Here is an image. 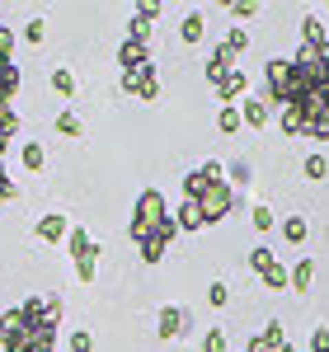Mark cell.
<instances>
[{"instance_id": "cell-1", "label": "cell", "mask_w": 329, "mask_h": 352, "mask_svg": "<svg viewBox=\"0 0 329 352\" xmlns=\"http://www.w3.org/2000/svg\"><path fill=\"white\" fill-rule=\"evenodd\" d=\"M282 132L329 141V47L320 52L301 47L292 56V94L282 104Z\"/></svg>"}, {"instance_id": "cell-2", "label": "cell", "mask_w": 329, "mask_h": 352, "mask_svg": "<svg viewBox=\"0 0 329 352\" xmlns=\"http://www.w3.org/2000/svg\"><path fill=\"white\" fill-rule=\"evenodd\" d=\"M179 235V226H174V217L164 212V197L156 188H146L137 197V212H132V240H137L141 258L146 263H160L164 244Z\"/></svg>"}, {"instance_id": "cell-3", "label": "cell", "mask_w": 329, "mask_h": 352, "mask_svg": "<svg viewBox=\"0 0 329 352\" xmlns=\"http://www.w3.org/2000/svg\"><path fill=\"white\" fill-rule=\"evenodd\" d=\"M52 338H56L52 324H28L19 310L0 315V343H5V352H52Z\"/></svg>"}, {"instance_id": "cell-4", "label": "cell", "mask_w": 329, "mask_h": 352, "mask_svg": "<svg viewBox=\"0 0 329 352\" xmlns=\"http://www.w3.org/2000/svg\"><path fill=\"white\" fill-rule=\"evenodd\" d=\"M71 258H76V277H81V282H94V258H99V249L85 235V226H71Z\"/></svg>"}, {"instance_id": "cell-5", "label": "cell", "mask_w": 329, "mask_h": 352, "mask_svg": "<svg viewBox=\"0 0 329 352\" xmlns=\"http://www.w3.org/2000/svg\"><path fill=\"white\" fill-rule=\"evenodd\" d=\"M123 89H127V94H137V99H156V94H160L156 66L146 61V66H137V71H123Z\"/></svg>"}, {"instance_id": "cell-6", "label": "cell", "mask_w": 329, "mask_h": 352, "mask_svg": "<svg viewBox=\"0 0 329 352\" xmlns=\"http://www.w3.org/2000/svg\"><path fill=\"white\" fill-rule=\"evenodd\" d=\"M264 80H268V99L273 104H287V94H292V61H268L264 66Z\"/></svg>"}, {"instance_id": "cell-7", "label": "cell", "mask_w": 329, "mask_h": 352, "mask_svg": "<svg viewBox=\"0 0 329 352\" xmlns=\"http://www.w3.org/2000/svg\"><path fill=\"white\" fill-rule=\"evenodd\" d=\"M19 315H24L28 324H52L56 329V315H61V300L56 296H33L19 305Z\"/></svg>"}, {"instance_id": "cell-8", "label": "cell", "mask_w": 329, "mask_h": 352, "mask_svg": "<svg viewBox=\"0 0 329 352\" xmlns=\"http://www.w3.org/2000/svg\"><path fill=\"white\" fill-rule=\"evenodd\" d=\"M118 61H123V71H137V66H146L151 56H146V43L141 38H127L123 47H118Z\"/></svg>"}, {"instance_id": "cell-9", "label": "cell", "mask_w": 329, "mask_h": 352, "mask_svg": "<svg viewBox=\"0 0 329 352\" xmlns=\"http://www.w3.org/2000/svg\"><path fill=\"white\" fill-rule=\"evenodd\" d=\"M184 324H189V310H179V305H164L160 310V338H179Z\"/></svg>"}, {"instance_id": "cell-10", "label": "cell", "mask_w": 329, "mask_h": 352, "mask_svg": "<svg viewBox=\"0 0 329 352\" xmlns=\"http://www.w3.org/2000/svg\"><path fill=\"white\" fill-rule=\"evenodd\" d=\"M245 89H249V80H245V71H231V76H226V80L217 85L221 104H231V99H240V94H245Z\"/></svg>"}, {"instance_id": "cell-11", "label": "cell", "mask_w": 329, "mask_h": 352, "mask_svg": "<svg viewBox=\"0 0 329 352\" xmlns=\"http://www.w3.org/2000/svg\"><path fill=\"white\" fill-rule=\"evenodd\" d=\"M310 277H315V263L310 258H297V268L287 272V287L292 292H310Z\"/></svg>"}, {"instance_id": "cell-12", "label": "cell", "mask_w": 329, "mask_h": 352, "mask_svg": "<svg viewBox=\"0 0 329 352\" xmlns=\"http://www.w3.org/2000/svg\"><path fill=\"white\" fill-rule=\"evenodd\" d=\"M226 76H231V52H226V47H217V52L207 56V80H212V85H221Z\"/></svg>"}, {"instance_id": "cell-13", "label": "cell", "mask_w": 329, "mask_h": 352, "mask_svg": "<svg viewBox=\"0 0 329 352\" xmlns=\"http://www.w3.org/2000/svg\"><path fill=\"white\" fill-rule=\"evenodd\" d=\"M38 240H47V244H56V240H66V217H43L38 221Z\"/></svg>"}, {"instance_id": "cell-14", "label": "cell", "mask_w": 329, "mask_h": 352, "mask_svg": "<svg viewBox=\"0 0 329 352\" xmlns=\"http://www.w3.org/2000/svg\"><path fill=\"white\" fill-rule=\"evenodd\" d=\"M240 122L264 127V122H268V104H264V99H245V104H240Z\"/></svg>"}, {"instance_id": "cell-15", "label": "cell", "mask_w": 329, "mask_h": 352, "mask_svg": "<svg viewBox=\"0 0 329 352\" xmlns=\"http://www.w3.org/2000/svg\"><path fill=\"white\" fill-rule=\"evenodd\" d=\"M174 226H179V230H202L207 221H202V212H198V202H184V207L174 212Z\"/></svg>"}, {"instance_id": "cell-16", "label": "cell", "mask_w": 329, "mask_h": 352, "mask_svg": "<svg viewBox=\"0 0 329 352\" xmlns=\"http://www.w3.org/2000/svg\"><path fill=\"white\" fill-rule=\"evenodd\" d=\"M282 240H287V244H301V240H306V221H301V217L282 221Z\"/></svg>"}, {"instance_id": "cell-17", "label": "cell", "mask_w": 329, "mask_h": 352, "mask_svg": "<svg viewBox=\"0 0 329 352\" xmlns=\"http://www.w3.org/2000/svg\"><path fill=\"white\" fill-rule=\"evenodd\" d=\"M217 127H221V132H240V127H245V122H240V109H221L217 113Z\"/></svg>"}, {"instance_id": "cell-18", "label": "cell", "mask_w": 329, "mask_h": 352, "mask_svg": "<svg viewBox=\"0 0 329 352\" xmlns=\"http://www.w3.org/2000/svg\"><path fill=\"white\" fill-rule=\"evenodd\" d=\"M249 268H254L259 277H264V272L273 268V249H254V254H249Z\"/></svg>"}, {"instance_id": "cell-19", "label": "cell", "mask_w": 329, "mask_h": 352, "mask_svg": "<svg viewBox=\"0 0 329 352\" xmlns=\"http://www.w3.org/2000/svg\"><path fill=\"white\" fill-rule=\"evenodd\" d=\"M52 89L56 94H76V76L71 71H52Z\"/></svg>"}, {"instance_id": "cell-20", "label": "cell", "mask_w": 329, "mask_h": 352, "mask_svg": "<svg viewBox=\"0 0 329 352\" xmlns=\"http://www.w3.org/2000/svg\"><path fill=\"white\" fill-rule=\"evenodd\" d=\"M179 33H184V43H198V38H202V14H189Z\"/></svg>"}, {"instance_id": "cell-21", "label": "cell", "mask_w": 329, "mask_h": 352, "mask_svg": "<svg viewBox=\"0 0 329 352\" xmlns=\"http://www.w3.org/2000/svg\"><path fill=\"white\" fill-rule=\"evenodd\" d=\"M202 352H226V333L221 329H207L202 333Z\"/></svg>"}, {"instance_id": "cell-22", "label": "cell", "mask_w": 329, "mask_h": 352, "mask_svg": "<svg viewBox=\"0 0 329 352\" xmlns=\"http://www.w3.org/2000/svg\"><path fill=\"white\" fill-rule=\"evenodd\" d=\"M56 132L81 136V118H76V113H56Z\"/></svg>"}, {"instance_id": "cell-23", "label": "cell", "mask_w": 329, "mask_h": 352, "mask_svg": "<svg viewBox=\"0 0 329 352\" xmlns=\"http://www.w3.org/2000/svg\"><path fill=\"white\" fill-rule=\"evenodd\" d=\"M264 282H268L273 292H282V287H287V268H282V263H277V258H273V268L264 272Z\"/></svg>"}, {"instance_id": "cell-24", "label": "cell", "mask_w": 329, "mask_h": 352, "mask_svg": "<svg viewBox=\"0 0 329 352\" xmlns=\"http://www.w3.org/2000/svg\"><path fill=\"white\" fill-rule=\"evenodd\" d=\"M221 47H226L231 56H235V52H245V47H249V33H240V28H235V33H226V43H221Z\"/></svg>"}, {"instance_id": "cell-25", "label": "cell", "mask_w": 329, "mask_h": 352, "mask_svg": "<svg viewBox=\"0 0 329 352\" xmlns=\"http://www.w3.org/2000/svg\"><path fill=\"white\" fill-rule=\"evenodd\" d=\"M325 174H329L325 155H310V160H306V179H325Z\"/></svg>"}, {"instance_id": "cell-26", "label": "cell", "mask_w": 329, "mask_h": 352, "mask_svg": "<svg viewBox=\"0 0 329 352\" xmlns=\"http://www.w3.org/2000/svg\"><path fill=\"white\" fill-rule=\"evenodd\" d=\"M24 38L33 43V47H38V43L47 38V28H43V19H28V24H24Z\"/></svg>"}, {"instance_id": "cell-27", "label": "cell", "mask_w": 329, "mask_h": 352, "mask_svg": "<svg viewBox=\"0 0 329 352\" xmlns=\"http://www.w3.org/2000/svg\"><path fill=\"white\" fill-rule=\"evenodd\" d=\"M254 230H273V212H268L264 202L254 207Z\"/></svg>"}, {"instance_id": "cell-28", "label": "cell", "mask_w": 329, "mask_h": 352, "mask_svg": "<svg viewBox=\"0 0 329 352\" xmlns=\"http://www.w3.org/2000/svg\"><path fill=\"white\" fill-rule=\"evenodd\" d=\"M207 300H212V305H226V300H231L226 282H212V287H207Z\"/></svg>"}, {"instance_id": "cell-29", "label": "cell", "mask_w": 329, "mask_h": 352, "mask_svg": "<svg viewBox=\"0 0 329 352\" xmlns=\"http://www.w3.org/2000/svg\"><path fill=\"white\" fill-rule=\"evenodd\" d=\"M24 164L28 169H43V146H24Z\"/></svg>"}, {"instance_id": "cell-30", "label": "cell", "mask_w": 329, "mask_h": 352, "mask_svg": "<svg viewBox=\"0 0 329 352\" xmlns=\"http://www.w3.org/2000/svg\"><path fill=\"white\" fill-rule=\"evenodd\" d=\"M71 352H94V338L89 333H71Z\"/></svg>"}, {"instance_id": "cell-31", "label": "cell", "mask_w": 329, "mask_h": 352, "mask_svg": "<svg viewBox=\"0 0 329 352\" xmlns=\"http://www.w3.org/2000/svg\"><path fill=\"white\" fill-rule=\"evenodd\" d=\"M310 352H329V329H315L310 333Z\"/></svg>"}, {"instance_id": "cell-32", "label": "cell", "mask_w": 329, "mask_h": 352, "mask_svg": "<svg viewBox=\"0 0 329 352\" xmlns=\"http://www.w3.org/2000/svg\"><path fill=\"white\" fill-rule=\"evenodd\" d=\"M156 14H160V5H137V19H141V24H151Z\"/></svg>"}, {"instance_id": "cell-33", "label": "cell", "mask_w": 329, "mask_h": 352, "mask_svg": "<svg viewBox=\"0 0 329 352\" xmlns=\"http://www.w3.org/2000/svg\"><path fill=\"white\" fill-rule=\"evenodd\" d=\"M10 197H14V184H10V174L0 169V202H10Z\"/></svg>"}, {"instance_id": "cell-34", "label": "cell", "mask_w": 329, "mask_h": 352, "mask_svg": "<svg viewBox=\"0 0 329 352\" xmlns=\"http://www.w3.org/2000/svg\"><path fill=\"white\" fill-rule=\"evenodd\" d=\"M10 43H14V33H10V28H0V56H5V61H10Z\"/></svg>"}]
</instances>
